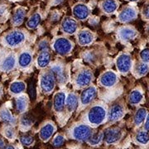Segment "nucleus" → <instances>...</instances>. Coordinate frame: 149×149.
I'll list each match as a JSON object with an SVG mask.
<instances>
[{
    "label": "nucleus",
    "instance_id": "1",
    "mask_svg": "<svg viewBox=\"0 0 149 149\" xmlns=\"http://www.w3.org/2000/svg\"><path fill=\"white\" fill-rule=\"evenodd\" d=\"M106 115L105 108L102 105L97 104L90 109V110L87 113V119L91 124L94 126H98L104 121Z\"/></svg>",
    "mask_w": 149,
    "mask_h": 149
},
{
    "label": "nucleus",
    "instance_id": "2",
    "mask_svg": "<svg viewBox=\"0 0 149 149\" xmlns=\"http://www.w3.org/2000/svg\"><path fill=\"white\" fill-rule=\"evenodd\" d=\"M52 47L59 55L66 56L71 52L73 48V44L69 39L65 37H58L54 40Z\"/></svg>",
    "mask_w": 149,
    "mask_h": 149
},
{
    "label": "nucleus",
    "instance_id": "3",
    "mask_svg": "<svg viewBox=\"0 0 149 149\" xmlns=\"http://www.w3.org/2000/svg\"><path fill=\"white\" fill-rule=\"evenodd\" d=\"M25 34L21 31H13L8 32L3 38L4 42L10 47H15L25 41Z\"/></svg>",
    "mask_w": 149,
    "mask_h": 149
},
{
    "label": "nucleus",
    "instance_id": "4",
    "mask_svg": "<svg viewBox=\"0 0 149 149\" xmlns=\"http://www.w3.org/2000/svg\"><path fill=\"white\" fill-rule=\"evenodd\" d=\"M118 70L122 74H127L132 69V58L128 53H121L116 59Z\"/></svg>",
    "mask_w": 149,
    "mask_h": 149
},
{
    "label": "nucleus",
    "instance_id": "5",
    "mask_svg": "<svg viewBox=\"0 0 149 149\" xmlns=\"http://www.w3.org/2000/svg\"><path fill=\"white\" fill-rule=\"evenodd\" d=\"M92 135L91 128L86 124H79L72 129V136L79 141H87Z\"/></svg>",
    "mask_w": 149,
    "mask_h": 149
},
{
    "label": "nucleus",
    "instance_id": "6",
    "mask_svg": "<svg viewBox=\"0 0 149 149\" xmlns=\"http://www.w3.org/2000/svg\"><path fill=\"white\" fill-rule=\"evenodd\" d=\"M56 85L55 77L52 72H45L40 78V87L44 93H51L53 91Z\"/></svg>",
    "mask_w": 149,
    "mask_h": 149
},
{
    "label": "nucleus",
    "instance_id": "7",
    "mask_svg": "<svg viewBox=\"0 0 149 149\" xmlns=\"http://www.w3.org/2000/svg\"><path fill=\"white\" fill-rule=\"evenodd\" d=\"M93 80V74L90 70H83L80 71L74 80V83L77 87L83 88L89 86Z\"/></svg>",
    "mask_w": 149,
    "mask_h": 149
},
{
    "label": "nucleus",
    "instance_id": "8",
    "mask_svg": "<svg viewBox=\"0 0 149 149\" xmlns=\"http://www.w3.org/2000/svg\"><path fill=\"white\" fill-rule=\"evenodd\" d=\"M138 15V12L135 7L133 6H128L124 8L118 14V21L121 22H128L134 20Z\"/></svg>",
    "mask_w": 149,
    "mask_h": 149
},
{
    "label": "nucleus",
    "instance_id": "9",
    "mask_svg": "<svg viewBox=\"0 0 149 149\" xmlns=\"http://www.w3.org/2000/svg\"><path fill=\"white\" fill-rule=\"evenodd\" d=\"M122 137V131L118 128H110L105 130L104 133V141L107 144L117 143Z\"/></svg>",
    "mask_w": 149,
    "mask_h": 149
},
{
    "label": "nucleus",
    "instance_id": "10",
    "mask_svg": "<svg viewBox=\"0 0 149 149\" xmlns=\"http://www.w3.org/2000/svg\"><path fill=\"white\" fill-rule=\"evenodd\" d=\"M97 95V90L95 86H87L80 95V103L83 105H87Z\"/></svg>",
    "mask_w": 149,
    "mask_h": 149
},
{
    "label": "nucleus",
    "instance_id": "11",
    "mask_svg": "<svg viewBox=\"0 0 149 149\" xmlns=\"http://www.w3.org/2000/svg\"><path fill=\"white\" fill-rule=\"evenodd\" d=\"M118 35L119 38L123 42H128L134 39L138 36V32L132 27H120L118 31Z\"/></svg>",
    "mask_w": 149,
    "mask_h": 149
},
{
    "label": "nucleus",
    "instance_id": "12",
    "mask_svg": "<svg viewBox=\"0 0 149 149\" xmlns=\"http://www.w3.org/2000/svg\"><path fill=\"white\" fill-rule=\"evenodd\" d=\"M118 75L115 72L109 70L101 74L100 78V85L104 87H112L117 83Z\"/></svg>",
    "mask_w": 149,
    "mask_h": 149
},
{
    "label": "nucleus",
    "instance_id": "13",
    "mask_svg": "<svg viewBox=\"0 0 149 149\" xmlns=\"http://www.w3.org/2000/svg\"><path fill=\"white\" fill-rule=\"evenodd\" d=\"M61 30L62 32H64L65 33H67V34H74V32L77 31V22L76 21L71 18V17H65L64 19L61 22Z\"/></svg>",
    "mask_w": 149,
    "mask_h": 149
},
{
    "label": "nucleus",
    "instance_id": "14",
    "mask_svg": "<svg viewBox=\"0 0 149 149\" xmlns=\"http://www.w3.org/2000/svg\"><path fill=\"white\" fill-rule=\"evenodd\" d=\"M51 72L53 74L55 79H56L57 81L61 84H64L66 82L67 76L65 74V71L61 65L54 64L51 67Z\"/></svg>",
    "mask_w": 149,
    "mask_h": 149
},
{
    "label": "nucleus",
    "instance_id": "15",
    "mask_svg": "<svg viewBox=\"0 0 149 149\" xmlns=\"http://www.w3.org/2000/svg\"><path fill=\"white\" fill-rule=\"evenodd\" d=\"M74 16L80 20H85L90 15V8L83 3H78L73 7Z\"/></svg>",
    "mask_w": 149,
    "mask_h": 149
},
{
    "label": "nucleus",
    "instance_id": "16",
    "mask_svg": "<svg viewBox=\"0 0 149 149\" xmlns=\"http://www.w3.org/2000/svg\"><path fill=\"white\" fill-rule=\"evenodd\" d=\"M124 110L120 104H114L109 109L108 112V119L110 122H114L120 119L123 116Z\"/></svg>",
    "mask_w": 149,
    "mask_h": 149
},
{
    "label": "nucleus",
    "instance_id": "17",
    "mask_svg": "<svg viewBox=\"0 0 149 149\" xmlns=\"http://www.w3.org/2000/svg\"><path fill=\"white\" fill-rule=\"evenodd\" d=\"M77 39L80 46H87L94 41V34L89 30H82L78 33Z\"/></svg>",
    "mask_w": 149,
    "mask_h": 149
},
{
    "label": "nucleus",
    "instance_id": "18",
    "mask_svg": "<svg viewBox=\"0 0 149 149\" xmlns=\"http://www.w3.org/2000/svg\"><path fill=\"white\" fill-rule=\"evenodd\" d=\"M66 95L64 92H57L54 95L53 108L56 112H61L64 109Z\"/></svg>",
    "mask_w": 149,
    "mask_h": 149
},
{
    "label": "nucleus",
    "instance_id": "19",
    "mask_svg": "<svg viewBox=\"0 0 149 149\" xmlns=\"http://www.w3.org/2000/svg\"><path fill=\"white\" fill-rule=\"evenodd\" d=\"M55 129L56 128L54 127V125L51 123H47L44 124L41 128L40 132H39V136H40L41 139L44 142H47L48 139L53 135Z\"/></svg>",
    "mask_w": 149,
    "mask_h": 149
},
{
    "label": "nucleus",
    "instance_id": "20",
    "mask_svg": "<svg viewBox=\"0 0 149 149\" xmlns=\"http://www.w3.org/2000/svg\"><path fill=\"white\" fill-rule=\"evenodd\" d=\"M16 65V57L13 54H9L3 60L1 63V69L3 71H10Z\"/></svg>",
    "mask_w": 149,
    "mask_h": 149
},
{
    "label": "nucleus",
    "instance_id": "21",
    "mask_svg": "<svg viewBox=\"0 0 149 149\" xmlns=\"http://www.w3.org/2000/svg\"><path fill=\"white\" fill-rule=\"evenodd\" d=\"M51 61V54L47 50L41 51L37 59V66L39 68H45L47 67Z\"/></svg>",
    "mask_w": 149,
    "mask_h": 149
},
{
    "label": "nucleus",
    "instance_id": "22",
    "mask_svg": "<svg viewBox=\"0 0 149 149\" xmlns=\"http://www.w3.org/2000/svg\"><path fill=\"white\" fill-rule=\"evenodd\" d=\"M79 103L78 96L74 93H70L65 98V105L70 112H73L76 109Z\"/></svg>",
    "mask_w": 149,
    "mask_h": 149
},
{
    "label": "nucleus",
    "instance_id": "23",
    "mask_svg": "<svg viewBox=\"0 0 149 149\" xmlns=\"http://www.w3.org/2000/svg\"><path fill=\"white\" fill-rule=\"evenodd\" d=\"M32 61V55L29 52H22L18 56V65L22 68H27Z\"/></svg>",
    "mask_w": 149,
    "mask_h": 149
},
{
    "label": "nucleus",
    "instance_id": "24",
    "mask_svg": "<svg viewBox=\"0 0 149 149\" xmlns=\"http://www.w3.org/2000/svg\"><path fill=\"white\" fill-rule=\"evenodd\" d=\"M118 3L116 0H104L102 3V9L106 13H113L117 10Z\"/></svg>",
    "mask_w": 149,
    "mask_h": 149
},
{
    "label": "nucleus",
    "instance_id": "25",
    "mask_svg": "<svg viewBox=\"0 0 149 149\" xmlns=\"http://www.w3.org/2000/svg\"><path fill=\"white\" fill-rule=\"evenodd\" d=\"M128 98L131 104H139L143 100V94L139 90H134L128 95Z\"/></svg>",
    "mask_w": 149,
    "mask_h": 149
},
{
    "label": "nucleus",
    "instance_id": "26",
    "mask_svg": "<svg viewBox=\"0 0 149 149\" xmlns=\"http://www.w3.org/2000/svg\"><path fill=\"white\" fill-rule=\"evenodd\" d=\"M149 70V65L148 63H144V62H140L135 66L134 69V73L136 74L137 77H142L144 76L145 74L148 72Z\"/></svg>",
    "mask_w": 149,
    "mask_h": 149
},
{
    "label": "nucleus",
    "instance_id": "27",
    "mask_svg": "<svg viewBox=\"0 0 149 149\" xmlns=\"http://www.w3.org/2000/svg\"><path fill=\"white\" fill-rule=\"evenodd\" d=\"M10 91L13 95H19L26 89V85L22 81H14L10 85Z\"/></svg>",
    "mask_w": 149,
    "mask_h": 149
},
{
    "label": "nucleus",
    "instance_id": "28",
    "mask_svg": "<svg viewBox=\"0 0 149 149\" xmlns=\"http://www.w3.org/2000/svg\"><path fill=\"white\" fill-rule=\"evenodd\" d=\"M25 17V10L23 8H18L17 10L15 12L14 15L12 18V22L14 26H18L20 25L22 21H23V18Z\"/></svg>",
    "mask_w": 149,
    "mask_h": 149
},
{
    "label": "nucleus",
    "instance_id": "29",
    "mask_svg": "<svg viewBox=\"0 0 149 149\" xmlns=\"http://www.w3.org/2000/svg\"><path fill=\"white\" fill-rule=\"evenodd\" d=\"M146 116H147V109H144V108H140L139 109L135 115H134V118H133V121H134V123L136 125H140L143 122L144 119L146 118Z\"/></svg>",
    "mask_w": 149,
    "mask_h": 149
},
{
    "label": "nucleus",
    "instance_id": "30",
    "mask_svg": "<svg viewBox=\"0 0 149 149\" xmlns=\"http://www.w3.org/2000/svg\"><path fill=\"white\" fill-rule=\"evenodd\" d=\"M16 106L17 111L22 113L27 107V98L26 95H20L16 100Z\"/></svg>",
    "mask_w": 149,
    "mask_h": 149
},
{
    "label": "nucleus",
    "instance_id": "31",
    "mask_svg": "<svg viewBox=\"0 0 149 149\" xmlns=\"http://www.w3.org/2000/svg\"><path fill=\"white\" fill-rule=\"evenodd\" d=\"M41 15L39 13H34L27 22V27L30 29H34L37 27L41 22Z\"/></svg>",
    "mask_w": 149,
    "mask_h": 149
},
{
    "label": "nucleus",
    "instance_id": "32",
    "mask_svg": "<svg viewBox=\"0 0 149 149\" xmlns=\"http://www.w3.org/2000/svg\"><path fill=\"white\" fill-rule=\"evenodd\" d=\"M104 139V133L100 132V133H96L95 134H92L91 136V138L88 139L89 143L91 145H98L101 143V141Z\"/></svg>",
    "mask_w": 149,
    "mask_h": 149
},
{
    "label": "nucleus",
    "instance_id": "33",
    "mask_svg": "<svg viewBox=\"0 0 149 149\" xmlns=\"http://www.w3.org/2000/svg\"><path fill=\"white\" fill-rule=\"evenodd\" d=\"M136 141L141 144H147L149 142V133L147 131H140L136 135Z\"/></svg>",
    "mask_w": 149,
    "mask_h": 149
},
{
    "label": "nucleus",
    "instance_id": "34",
    "mask_svg": "<svg viewBox=\"0 0 149 149\" xmlns=\"http://www.w3.org/2000/svg\"><path fill=\"white\" fill-rule=\"evenodd\" d=\"M0 118L3 121L7 123H14V118L11 114V113L8 109H3L0 112Z\"/></svg>",
    "mask_w": 149,
    "mask_h": 149
},
{
    "label": "nucleus",
    "instance_id": "35",
    "mask_svg": "<svg viewBox=\"0 0 149 149\" xmlns=\"http://www.w3.org/2000/svg\"><path fill=\"white\" fill-rule=\"evenodd\" d=\"M20 142L22 143V144H23L25 146H30L33 143L34 139L32 136H30V135H22L20 137Z\"/></svg>",
    "mask_w": 149,
    "mask_h": 149
},
{
    "label": "nucleus",
    "instance_id": "36",
    "mask_svg": "<svg viewBox=\"0 0 149 149\" xmlns=\"http://www.w3.org/2000/svg\"><path fill=\"white\" fill-rule=\"evenodd\" d=\"M21 125L23 128H29L33 123V120L28 115H25L21 118Z\"/></svg>",
    "mask_w": 149,
    "mask_h": 149
},
{
    "label": "nucleus",
    "instance_id": "37",
    "mask_svg": "<svg viewBox=\"0 0 149 149\" xmlns=\"http://www.w3.org/2000/svg\"><path fill=\"white\" fill-rule=\"evenodd\" d=\"M140 58L144 63H149V48H145L140 52Z\"/></svg>",
    "mask_w": 149,
    "mask_h": 149
},
{
    "label": "nucleus",
    "instance_id": "38",
    "mask_svg": "<svg viewBox=\"0 0 149 149\" xmlns=\"http://www.w3.org/2000/svg\"><path fill=\"white\" fill-rule=\"evenodd\" d=\"M64 137H63L62 135H61V134H58V135H56V138L53 139L52 143H53V146H55V147H60V146H61L62 144L64 143Z\"/></svg>",
    "mask_w": 149,
    "mask_h": 149
},
{
    "label": "nucleus",
    "instance_id": "39",
    "mask_svg": "<svg viewBox=\"0 0 149 149\" xmlns=\"http://www.w3.org/2000/svg\"><path fill=\"white\" fill-rule=\"evenodd\" d=\"M4 134L8 139H13L15 133H14V130L12 127H8L5 128V131H4Z\"/></svg>",
    "mask_w": 149,
    "mask_h": 149
},
{
    "label": "nucleus",
    "instance_id": "40",
    "mask_svg": "<svg viewBox=\"0 0 149 149\" xmlns=\"http://www.w3.org/2000/svg\"><path fill=\"white\" fill-rule=\"evenodd\" d=\"M48 47H49V44H48L47 41L46 40H42L39 42V45H38V48L40 51H45V50H47Z\"/></svg>",
    "mask_w": 149,
    "mask_h": 149
},
{
    "label": "nucleus",
    "instance_id": "41",
    "mask_svg": "<svg viewBox=\"0 0 149 149\" xmlns=\"http://www.w3.org/2000/svg\"><path fill=\"white\" fill-rule=\"evenodd\" d=\"M84 59H85V61H92L94 59H95V56H94V54L92 53L91 52H86L85 54V56H84Z\"/></svg>",
    "mask_w": 149,
    "mask_h": 149
},
{
    "label": "nucleus",
    "instance_id": "42",
    "mask_svg": "<svg viewBox=\"0 0 149 149\" xmlns=\"http://www.w3.org/2000/svg\"><path fill=\"white\" fill-rule=\"evenodd\" d=\"M143 16L145 19H149V3L143 8Z\"/></svg>",
    "mask_w": 149,
    "mask_h": 149
},
{
    "label": "nucleus",
    "instance_id": "43",
    "mask_svg": "<svg viewBox=\"0 0 149 149\" xmlns=\"http://www.w3.org/2000/svg\"><path fill=\"white\" fill-rule=\"evenodd\" d=\"M146 122H145V124H144V128L146 130H149V113L146 116Z\"/></svg>",
    "mask_w": 149,
    "mask_h": 149
},
{
    "label": "nucleus",
    "instance_id": "44",
    "mask_svg": "<svg viewBox=\"0 0 149 149\" xmlns=\"http://www.w3.org/2000/svg\"><path fill=\"white\" fill-rule=\"evenodd\" d=\"M98 22H99V18H97V17H93V18H91V19L90 22H91V24H93V25H95Z\"/></svg>",
    "mask_w": 149,
    "mask_h": 149
},
{
    "label": "nucleus",
    "instance_id": "45",
    "mask_svg": "<svg viewBox=\"0 0 149 149\" xmlns=\"http://www.w3.org/2000/svg\"><path fill=\"white\" fill-rule=\"evenodd\" d=\"M58 17H59V14L58 13H55L53 15H52V19H53V20H56Z\"/></svg>",
    "mask_w": 149,
    "mask_h": 149
},
{
    "label": "nucleus",
    "instance_id": "46",
    "mask_svg": "<svg viewBox=\"0 0 149 149\" xmlns=\"http://www.w3.org/2000/svg\"><path fill=\"white\" fill-rule=\"evenodd\" d=\"M62 1H63V0H54L53 3L54 4H59V3H61Z\"/></svg>",
    "mask_w": 149,
    "mask_h": 149
},
{
    "label": "nucleus",
    "instance_id": "47",
    "mask_svg": "<svg viewBox=\"0 0 149 149\" xmlns=\"http://www.w3.org/2000/svg\"><path fill=\"white\" fill-rule=\"evenodd\" d=\"M3 149H16V148L15 147H13V146H7V147H5Z\"/></svg>",
    "mask_w": 149,
    "mask_h": 149
},
{
    "label": "nucleus",
    "instance_id": "48",
    "mask_svg": "<svg viewBox=\"0 0 149 149\" xmlns=\"http://www.w3.org/2000/svg\"><path fill=\"white\" fill-rule=\"evenodd\" d=\"M3 145H4V143H3V141L2 139H0V148H1V147H3Z\"/></svg>",
    "mask_w": 149,
    "mask_h": 149
},
{
    "label": "nucleus",
    "instance_id": "49",
    "mask_svg": "<svg viewBox=\"0 0 149 149\" xmlns=\"http://www.w3.org/2000/svg\"><path fill=\"white\" fill-rule=\"evenodd\" d=\"M1 95H2V87L0 86V96H1Z\"/></svg>",
    "mask_w": 149,
    "mask_h": 149
},
{
    "label": "nucleus",
    "instance_id": "50",
    "mask_svg": "<svg viewBox=\"0 0 149 149\" xmlns=\"http://www.w3.org/2000/svg\"><path fill=\"white\" fill-rule=\"evenodd\" d=\"M128 1H131V2H136V1H138V0H128Z\"/></svg>",
    "mask_w": 149,
    "mask_h": 149
},
{
    "label": "nucleus",
    "instance_id": "51",
    "mask_svg": "<svg viewBox=\"0 0 149 149\" xmlns=\"http://www.w3.org/2000/svg\"><path fill=\"white\" fill-rule=\"evenodd\" d=\"M148 89H149V86H148Z\"/></svg>",
    "mask_w": 149,
    "mask_h": 149
}]
</instances>
